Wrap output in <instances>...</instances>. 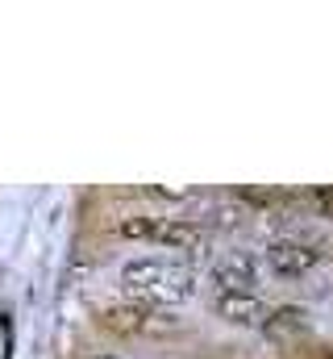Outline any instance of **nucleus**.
<instances>
[{
    "instance_id": "obj_1",
    "label": "nucleus",
    "mask_w": 333,
    "mask_h": 359,
    "mask_svg": "<svg viewBox=\"0 0 333 359\" xmlns=\"http://www.w3.org/2000/svg\"><path fill=\"white\" fill-rule=\"evenodd\" d=\"M121 288L138 301V305H179V301H187L192 292H196V276L183 268V264H175V259H155V255H146V259H129L125 268H121Z\"/></svg>"
},
{
    "instance_id": "obj_2",
    "label": "nucleus",
    "mask_w": 333,
    "mask_h": 359,
    "mask_svg": "<svg viewBox=\"0 0 333 359\" xmlns=\"http://www.w3.org/2000/svg\"><path fill=\"white\" fill-rule=\"evenodd\" d=\"M267 264L275 276H309V271L321 264V251L313 247V243H304V238H275L271 247H267Z\"/></svg>"
},
{
    "instance_id": "obj_3",
    "label": "nucleus",
    "mask_w": 333,
    "mask_h": 359,
    "mask_svg": "<svg viewBox=\"0 0 333 359\" xmlns=\"http://www.w3.org/2000/svg\"><path fill=\"white\" fill-rule=\"evenodd\" d=\"M104 326L108 330H121V334H155V330H171L175 322L159 313L155 305H113V309H104Z\"/></svg>"
},
{
    "instance_id": "obj_4",
    "label": "nucleus",
    "mask_w": 333,
    "mask_h": 359,
    "mask_svg": "<svg viewBox=\"0 0 333 359\" xmlns=\"http://www.w3.org/2000/svg\"><path fill=\"white\" fill-rule=\"evenodd\" d=\"M213 309H217V318H225L234 326H267V318H271V305L258 292H217Z\"/></svg>"
},
{
    "instance_id": "obj_5",
    "label": "nucleus",
    "mask_w": 333,
    "mask_h": 359,
    "mask_svg": "<svg viewBox=\"0 0 333 359\" xmlns=\"http://www.w3.org/2000/svg\"><path fill=\"white\" fill-rule=\"evenodd\" d=\"M213 280H217V292H254L258 259L246 255V251H229L213 264Z\"/></svg>"
},
{
    "instance_id": "obj_6",
    "label": "nucleus",
    "mask_w": 333,
    "mask_h": 359,
    "mask_svg": "<svg viewBox=\"0 0 333 359\" xmlns=\"http://www.w3.org/2000/svg\"><path fill=\"white\" fill-rule=\"evenodd\" d=\"M208 226L196 217H163L155 230V243H163L171 251H204L208 247Z\"/></svg>"
},
{
    "instance_id": "obj_7",
    "label": "nucleus",
    "mask_w": 333,
    "mask_h": 359,
    "mask_svg": "<svg viewBox=\"0 0 333 359\" xmlns=\"http://www.w3.org/2000/svg\"><path fill=\"white\" fill-rule=\"evenodd\" d=\"M267 334H275V339H296V334H309V313L300 309V305H283V309H271V318H267V326H262Z\"/></svg>"
},
{
    "instance_id": "obj_8",
    "label": "nucleus",
    "mask_w": 333,
    "mask_h": 359,
    "mask_svg": "<svg viewBox=\"0 0 333 359\" xmlns=\"http://www.w3.org/2000/svg\"><path fill=\"white\" fill-rule=\"evenodd\" d=\"M163 217H146V213H129V217H117L108 222V230L117 238H129V243H155V230H159Z\"/></svg>"
},
{
    "instance_id": "obj_9",
    "label": "nucleus",
    "mask_w": 333,
    "mask_h": 359,
    "mask_svg": "<svg viewBox=\"0 0 333 359\" xmlns=\"http://www.w3.org/2000/svg\"><path fill=\"white\" fill-rule=\"evenodd\" d=\"M242 217H246L242 205H221V209H217V226H225V230H229V226H242Z\"/></svg>"
},
{
    "instance_id": "obj_10",
    "label": "nucleus",
    "mask_w": 333,
    "mask_h": 359,
    "mask_svg": "<svg viewBox=\"0 0 333 359\" xmlns=\"http://www.w3.org/2000/svg\"><path fill=\"white\" fill-rule=\"evenodd\" d=\"M317 209H321V217H330V222H333V184L317 192Z\"/></svg>"
},
{
    "instance_id": "obj_11",
    "label": "nucleus",
    "mask_w": 333,
    "mask_h": 359,
    "mask_svg": "<svg viewBox=\"0 0 333 359\" xmlns=\"http://www.w3.org/2000/svg\"><path fill=\"white\" fill-rule=\"evenodd\" d=\"M87 359H121L117 351H96V355H87Z\"/></svg>"
}]
</instances>
